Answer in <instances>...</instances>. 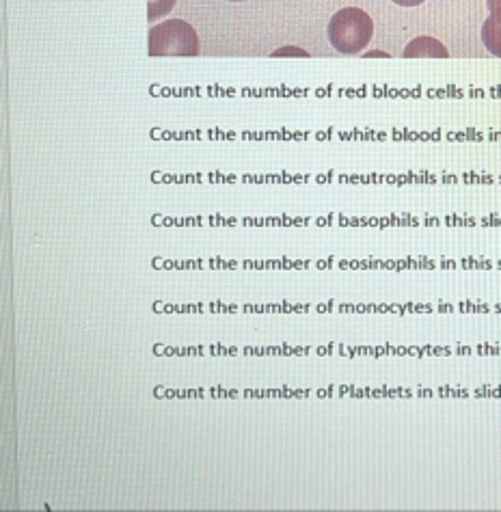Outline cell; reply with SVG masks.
Here are the masks:
<instances>
[{"mask_svg":"<svg viewBox=\"0 0 501 512\" xmlns=\"http://www.w3.org/2000/svg\"><path fill=\"white\" fill-rule=\"evenodd\" d=\"M491 16H501V0H486Z\"/></svg>","mask_w":501,"mask_h":512,"instance_id":"7","label":"cell"},{"mask_svg":"<svg viewBox=\"0 0 501 512\" xmlns=\"http://www.w3.org/2000/svg\"><path fill=\"white\" fill-rule=\"evenodd\" d=\"M175 3L178 0H147V20L156 22L158 18H165Z\"/></svg>","mask_w":501,"mask_h":512,"instance_id":"5","label":"cell"},{"mask_svg":"<svg viewBox=\"0 0 501 512\" xmlns=\"http://www.w3.org/2000/svg\"><path fill=\"white\" fill-rule=\"evenodd\" d=\"M394 3L400 7H417V5H422L424 0H394Z\"/></svg>","mask_w":501,"mask_h":512,"instance_id":"8","label":"cell"},{"mask_svg":"<svg viewBox=\"0 0 501 512\" xmlns=\"http://www.w3.org/2000/svg\"><path fill=\"white\" fill-rule=\"evenodd\" d=\"M273 57H309V55L301 48H281L273 52Z\"/></svg>","mask_w":501,"mask_h":512,"instance_id":"6","label":"cell"},{"mask_svg":"<svg viewBox=\"0 0 501 512\" xmlns=\"http://www.w3.org/2000/svg\"><path fill=\"white\" fill-rule=\"evenodd\" d=\"M404 57L406 59H415V57L448 59L450 52L441 42H437L435 37H419V39H413V42L404 48Z\"/></svg>","mask_w":501,"mask_h":512,"instance_id":"3","label":"cell"},{"mask_svg":"<svg viewBox=\"0 0 501 512\" xmlns=\"http://www.w3.org/2000/svg\"><path fill=\"white\" fill-rule=\"evenodd\" d=\"M482 42L491 55L501 57V16L486 18L482 24Z\"/></svg>","mask_w":501,"mask_h":512,"instance_id":"4","label":"cell"},{"mask_svg":"<svg viewBox=\"0 0 501 512\" xmlns=\"http://www.w3.org/2000/svg\"><path fill=\"white\" fill-rule=\"evenodd\" d=\"M232 3H242V0H232Z\"/></svg>","mask_w":501,"mask_h":512,"instance_id":"9","label":"cell"},{"mask_svg":"<svg viewBox=\"0 0 501 512\" xmlns=\"http://www.w3.org/2000/svg\"><path fill=\"white\" fill-rule=\"evenodd\" d=\"M152 57H195L199 55V37L184 20H167L150 31Z\"/></svg>","mask_w":501,"mask_h":512,"instance_id":"2","label":"cell"},{"mask_svg":"<svg viewBox=\"0 0 501 512\" xmlns=\"http://www.w3.org/2000/svg\"><path fill=\"white\" fill-rule=\"evenodd\" d=\"M374 35L372 18L359 7H346L337 11L329 22L331 46L342 55H357L365 50Z\"/></svg>","mask_w":501,"mask_h":512,"instance_id":"1","label":"cell"}]
</instances>
